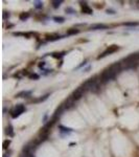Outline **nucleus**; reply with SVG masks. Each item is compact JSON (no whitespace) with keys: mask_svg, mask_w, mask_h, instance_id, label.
<instances>
[{"mask_svg":"<svg viewBox=\"0 0 139 157\" xmlns=\"http://www.w3.org/2000/svg\"><path fill=\"white\" fill-rule=\"evenodd\" d=\"M23 157H34L31 152H28V153H24L23 154Z\"/></svg>","mask_w":139,"mask_h":157,"instance_id":"nucleus-21","label":"nucleus"},{"mask_svg":"<svg viewBox=\"0 0 139 157\" xmlns=\"http://www.w3.org/2000/svg\"><path fill=\"white\" fill-rule=\"evenodd\" d=\"M108 28V26L105 24H93L90 26V29H107Z\"/></svg>","mask_w":139,"mask_h":157,"instance_id":"nucleus-10","label":"nucleus"},{"mask_svg":"<svg viewBox=\"0 0 139 157\" xmlns=\"http://www.w3.org/2000/svg\"><path fill=\"white\" fill-rule=\"evenodd\" d=\"M6 134H8L9 136H14V132H13V127L12 126H8L7 129H6Z\"/></svg>","mask_w":139,"mask_h":157,"instance_id":"nucleus-13","label":"nucleus"},{"mask_svg":"<svg viewBox=\"0 0 139 157\" xmlns=\"http://www.w3.org/2000/svg\"><path fill=\"white\" fill-rule=\"evenodd\" d=\"M81 6H82V11H83V13H85V14H89V15L92 14V9H91L89 6L87 5L86 2H85V3L82 2L81 3Z\"/></svg>","mask_w":139,"mask_h":157,"instance_id":"nucleus-9","label":"nucleus"},{"mask_svg":"<svg viewBox=\"0 0 139 157\" xmlns=\"http://www.w3.org/2000/svg\"><path fill=\"white\" fill-rule=\"evenodd\" d=\"M73 99H72V96L71 97H69L68 100H66V102L65 104H63L64 105V108H70V107H72V105H73Z\"/></svg>","mask_w":139,"mask_h":157,"instance_id":"nucleus-11","label":"nucleus"},{"mask_svg":"<svg viewBox=\"0 0 139 157\" xmlns=\"http://www.w3.org/2000/svg\"><path fill=\"white\" fill-rule=\"evenodd\" d=\"M127 26H135V25H138L137 22H127V23H124Z\"/></svg>","mask_w":139,"mask_h":157,"instance_id":"nucleus-20","label":"nucleus"},{"mask_svg":"<svg viewBox=\"0 0 139 157\" xmlns=\"http://www.w3.org/2000/svg\"><path fill=\"white\" fill-rule=\"evenodd\" d=\"M78 33V29H76V28H71V29H69L67 31V35H75Z\"/></svg>","mask_w":139,"mask_h":157,"instance_id":"nucleus-14","label":"nucleus"},{"mask_svg":"<svg viewBox=\"0 0 139 157\" xmlns=\"http://www.w3.org/2000/svg\"><path fill=\"white\" fill-rule=\"evenodd\" d=\"M86 91V89L84 88V86H81V87H78V88H76L74 91H73V93H72V99L73 100H80L82 96H83V94H84V92Z\"/></svg>","mask_w":139,"mask_h":157,"instance_id":"nucleus-4","label":"nucleus"},{"mask_svg":"<svg viewBox=\"0 0 139 157\" xmlns=\"http://www.w3.org/2000/svg\"><path fill=\"white\" fill-rule=\"evenodd\" d=\"M115 78V75H114V73H113L110 68L105 69V70L103 71V73H102V82L103 83H107V82L111 81L112 78Z\"/></svg>","mask_w":139,"mask_h":157,"instance_id":"nucleus-3","label":"nucleus"},{"mask_svg":"<svg viewBox=\"0 0 139 157\" xmlns=\"http://www.w3.org/2000/svg\"><path fill=\"white\" fill-rule=\"evenodd\" d=\"M29 77H30V78H39V75L38 74H31Z\"/></svg>","mask_w":139,"mask_h":157,"instance_id":"nucleus-22","label":"nucleus"},{"mask_svg":"<svg viewBox=\"0 0 139 157\" xmlns=\"http://www.w3.org/2000/svg\"><path fill=\"white\" fill-rule=\"evenodd\" d=\"M9 143H11V140H4L3 141V149H7L8 146H9Z\"/></svg>","mask_w":139,"mask_h":157,"instance_id":"nucleus-18","label":"nucleus"},{"mask_svg":"<svg viewBox=\"0 0 139 157\" xmlns=\"http://www.w3.org/2000/svg\"><path fill=\"white\" fill-rule=\"evenodd\" d=\"M28 17H29V14H28V13H23V14L20 15V19H21V20H25V19H27Z\"/></svg>","mask_w":139,"mask_h":157,"instance_id":"nucleus-16","label":"nucleus"},{"mask_svg":"<svg viewBox=\"0 0 139 157\" xmlns=\"http://www.w3.org/2000/svg\"><path fill=\"white\" fill-rule=\"evenodd\" d=\"M58 39H61V36H59V35H51V36H47V40H50V41H55V40H58Z\"/></svg>","mask_w":139,"mask_h":157,"instance_id":"nucleus-12","label":"nucleus"},{"mask_svg":"<svg viewBox=\"0 0 139 157\" xmlns=\"http://www.w3.org/2000/svg\"><path fill=\"white\" fill-rule=\"evenodd\" d=\"M138 60H139L138 53H132V55H130L128 58H125L124 60V65H125L124 67L127 68V69H131V68L136 67Z\"/></svg>","mask_w":139,"mask_h":157,"instance_id":"nucleus-1","label":"nucleus"},{"mask_svg":"<svg viewBox=\"0 0 139 157\" xmlns=\"http://www.w3.org/2000/svg\"><path fill=\"white\" fill-rule=\"evenodd\" d=\"M118 50V46L117 45H112V46H109L108 48H107L105 51H104L102 55H99L98 57H97V59H100V58H104V57H106V56H108V55H111V53L113 52H115V51H117Z\"/></svg>","mask_w":139,"mask_h":157,"instance_id":"nucleus-5","label":"nucleus"},{"mask_svg":"<svg viewBox=\"0 0 139 157\" xmlns=\"http://www.w3.org/2000/svg\"><path fill=\"white\" fill-rule=\"evenodd\" d=\"M49 126H47L45 125V127L41 129V131H40V133H39V136L41 138V140H45L47 136H48V133H49Z\"/></svg>","mask_w":139,"mask_h":157,"instance_id":"nucleus-7","label":"nucleus"},{"mask_svg":"<svg viewBox=\"0 0 139 157\" xmlns=\"http://www.w3.org/2000/svg\"><path fill=\"white\" fill-rule=\"evenodd\" d=\"M3 157H9V156L7 155V154H4V155H3Z\"/></svg>","mask_w":139,"mask_h":157,"instance_id":"nucleus-23","label":"nucleus"},{"mask_svg":"<svg viewBox=\"0 0 139 157\" xmlns=\"http://www.w3.org/2000/svg\"><path fill=\"white\" fill-rule=\"evenodd\" d=\"M83 86L86 90H92L93 92L98 91V84H97L95 78H89L87 82H85L83 84Z\"/></svg>","mask_w":139,"mask_h":157,"instance_id":"nucleus-2","label":"nucleus"},{"mask_svg":"<svg viewBox=\"0 0 139 157\" xmlns=\"http://www.w3.org/2000/svg\"><path fill=\"white\" fill-rule=\"evenodd\" d=\"M42 6H43V2H41V1L35 2V7L36 8H42Z\"/></svg>","mask_w":139,"mask_h":157,"instance_id":"nucleus-15","label":"nucleus"},{"mask_svg":"<svg viewBox=\"0 0 139 157\" xmlns=\"http://www.w3.org/2000/svg\"><path fill=\"white\" fill-rule=\"evenodd\" d=\"M51 3H52V6H53V7H55V8H58L59 6L61 5L62 1H52Z\"/></svg>","mask_w":139,"mask_h":157,"instance_id":"nucleus-17","label":"nucleus"},{"mask_svg":"<svg viewBox=\"0 0 139 157\" xmlns=\"http://www.w3.org/2000/svg\"><path fill=\"white\" fill-rule=\"evenodd\" d=\"M53 20H56V22H60V23H62V22H64V18L63 17H55L53 18Z\"/></svg>","mask_w":139,"mask_h":157,"instance_id":"nucleus-19","label":"nucleus"},{"mask_svg":"<svg viewBox=\"0 0 139 157\" xmlns=\"http://www.w3.org/2000/svg\"><path fill=\"white\" fill-rule=\"evenodd\" d=\"M110 69L112 70V72L114 73V75L116 77V74L119 73V71L121 70V66H120V63H115V64H113L111 67H110Z\"/></svg>","mask_w":139,"mask_h":157,"instance_id":"nucleus-8","label":"nucleus"},{"mask_svg":"<svg viewBox=\"0 0 139 157\" xmlns=\"http://www.w3.org/2000/svg\"><path fill=\"white\" fill-rule=\"evenodd\" d=\"M24 110H25V107L23 106V105H17L16 106V108H15V110L13 111V114H12V116L14 118H16V117H18L19 115L21 114V113H23L24 112Z\"/></svg>","mask_w":139,"mask_h":157,"instance_id":"nucleus-6","label":"nucleus"}]
</instances>
